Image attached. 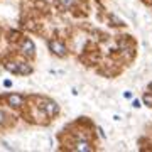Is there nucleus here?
Here are the masks:
<instances>
[{
    "label": "nucleus",
    "instance_id": "obj_1",
    "mask_svg": "<svg viewBox=\"0 0 152 152\" xmlns=\"http://www.w3.org/2000/svg\"><path fill=\"white\" fill-rule=\"evenodd\" d=\"M49 49H51V53H54L56 56H59V58H64L66 56V46L63 42H59V41H51L49 42Z\"/></svg>",
    "mask_w": 152,
    "mask_h": 152
},
{
    "label": "nucleus",
    "instance_id": "obj_2",
    "mask_svg": "<svg viewBox=\"0 0 152 152\" xmlns=\"http://www.w3.org/2000/svg\"><path fill=\"white\" fill-rule=\"evenodd\" d=\"M20 49H22V53H24V54H27V56H32L34 51H36L34 42L31 41V39H24V41H22V44H20Z\"/></svg>",
    "mask_w": 152,
    "mask_h": 152
},
{
    "label": "nucleus",
    "instance_id": "obj_3",
    "mask_svg": "<svg viewBox=\"0 0 152 152\" xmlns=\"http://www.w3.org/2000/svg\"><path fill=\"white\" fill-rule=\"evenodd\" d=\"M42 110L46 112V115H48V117H53V115H56L58 112H59V108H58V105H56L54 102H44Z\"/></svg>",
    "mask_w": 152,
    "mask_h": 152
},
{
    "label": "nucleus",
    "instance_id": "obj_4",
    "mask_svg": "<svg viewBox=\"0 0 152 152\" xmlns=\"http://www.w3.org/2000/svg\"><path fill=\"white\" fill-rule=\"evenodd\" d=\"M7 102L12 107H22L24 105V96H20V95H9L7 96Z\"/></svg>",
    "mask_w": 152,
    "mask_h": 152
},
{
    "label": "nucleus",
    "instance_id": "obj_5",
    "mask_svg": "<svg viewBox=\"0 0 152 152\" xmlns=\"http://www.w3.org/2000/svg\"><path fill=\"white\" fill-rule=\"evenodd\" d=\"M75 149H76V151H81V152H91L93 151V147L90 145L86 140H78V142H76Z\"/></svg>",
    "mask_w": 152,
    "mask_h": 152
},
{
    "label": "nucleus",
    "instance_id": "obj_6",
    "mask_svg": "<svg viewBox=\"0 0 152 152\" xmlns=\"http://www.w3.org/2000/svg\"><path fill=\"white\" fill-rule=\"evenodd\" d=\"M32 73V68L26 63H19V75H31Z\"/></svg>",
    "mask_w": 152,
    "mask_h": 152
},
{
    "label": "nucleus",
    "instance_id": "obj_7",
    "mask_svg": "<svg viewBox=\"0 0 152 152\" xmlns=\"http://www.w3.org/2000/svg\"><path fill=\"white\" fill-rule=\"evenodd\" d=\"M5 68L9 71H12V73H15V75H19V63H7Z\"/></svg>",
    "mask_w": 152,
    "mask_h": 152
},
{
    "label": "nucleus",
    "instance_id": "obj_8",
    "mask_svg": "<svg viewBox=\"0 0 152 152\" xmlns=\"http://www.w3.org/2000/svg\"><path fill=\"white\" fill-rule=\"evenodd\" d=\"M142 100H144V103H145V105L152 107V95H151V93H145V95L142 96Z\"/></svg>",
    "mask_w": 152,
    "mask_h": 152
},
{
    "label": "nucleus",
    "instance_id": "obj_9",
    "mask_svg": "<svg viewBox=\"0 0 152 152\" xmlns=\"http://www.w3.org/2000/svg\"><path fill=\"white\" fill-rule=\"evenodd\" d=\"M132 105H134L135 108H139V107H140V102H139V100H134V103H132Z\"/></svg>",
    "mask_w": 152,
    "mask_h": 152
},
{
    "label": "nucleus",
    "instance_id": "obj_10",
    "mask_svg": "<svg viewBox=\"0 0 152 152\" xmlns=\"http://www.w3.org/2000/svg\"><path fill=\"white\" fill-rule=\"evenodd\" d=\"M4 120H5V115H4V112H0V124H4Z\"/></svg>",
    "mask_w": 152,
    "mask_h": 152
},
{
    "label": "nucleus",
    "instance_id": "obj_11",
    "mask_svg": "<svg viewBox=\"0 0 152 152\" xmlns=\"http://www.w3.org/2000/svg\"><path fill=\"white\" fill-rule=\"evenodd\" d=\"M63 4H64V5H69V4H71V0H63Z\"/></svg>",
    "mask_w": 152,
    "mask_h": 152
},
{
    "label": "nucleus",
    "instance_id": "obj_12",
    "mask_svg": "<svg viewBox=\"0 0 152 152\" xmlns=\"http://www.w3.org/2000/svg\"><path fill=\"white\" fill-rule=\"evenodd\" d=\"M151 90H152V85H151Z\"/></svg>",
    "mask_w": 152,
    "mask_h": 152
}]
</instances>
